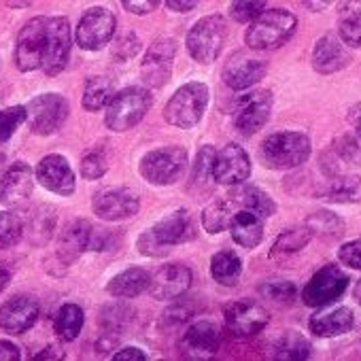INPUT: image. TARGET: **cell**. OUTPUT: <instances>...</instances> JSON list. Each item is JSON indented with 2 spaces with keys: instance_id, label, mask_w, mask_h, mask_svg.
Wrapping results in <instances>:
<instances>
[{
  "instance_id": "cb8c5ba5",
  "label": "cell",
  "mask_w": 361,
  "mask_h": 361,
  "mask_svg": "<svg viewBox=\"0 0 361 361\" xmlns=\"http://www.w3.org/2000/svg\"><path fill=\"white\" fill-rule=\"evenodd\" d=\"M353 325H355V314L346 306H338V308H329V310L314 312L310 317V321H308L310 331L314 336H319V338L342 336V334L350 331Z\"/></svg>"
},
{
  "instance_id": "836d02e7",
  "label": "cell",
  "mask_w": 361,
  "mask_h": 361,
  "mask_svg": "<svg viewBox=\"0 0 361 361\" xmlns=\"http://www.w3.org/2000/svg\"><path fill=\"white\" fill-rule=\"evenodd\" d=\"M83 327V310L77 304H64L56 314V334L64 342H73Z\"/></svg>"
},
{
  "instance_id": "f1b7e54d",
  "label": "cell",
  "mask_w": 361,
  "mask_h": 361,
  "mask_svg": "<svg viewBox=\"0 0 361 361\" xmlns=\"http://www.w3.org/2000/svg\"><path fill=\"white\" fill-rule=\"evenodd\" d=\"M230 198H232V204H238L240 209L253 211V213L259 215L262 219L274 215V211H276L272 198H270L266 192H262L259 188H251V185H243V183H240V190L232 192Z\"/></svg>"
},
{
  "instance_id": "f546056e",
  "label": "cell",
  "mask_w": 361,
  "mask_h": 361,
  "mask_svg": "<svg viewBox=\"0 0 361 361\" xmlns=\"http://www.w3.org/2000/svg\"><path fill=\"white\" fill-rule=\"evenodd\" d=\"M310 342L298 334V331H287L283 334L274 346H272V357L274 359H281V361H302V359H308L310 357Z\"/></svg>"
},
{
  "instance_id": "4fadbf2b",
  "label": "cell",
  "mask_w": 361,
  "mask_h": 361,
  "mask_svg": "<svg viewBox=\"0 0 361 361\" xmlns=\"http://www.w3.org/2000/svg\"><path fill=\"white\" fill-rule=\"evenodd\" d=\"M226 317V327L240 338H249L259 334L268 325V310L251 300H238L226 306L224 310Z\"/></svg>"
},
{
  "instance_id": "8992f818",
  "label": "cell",
  "mask_w": 361,
  "mask_h": 361,
  "mask_svg": "<svg viewBox=\"0 0 361 361\" xmlns=\"http://www.w3.org/2000/svg\"><path fill=\"white\" fill-rule=\"evenodd\" d=\"M228 37V26L221 16H207L194 24L188 35V51L200 64H211L219 58Z\"/></svg>"
},
{
  "instance_id": "60d3db41",
  "label": "cell",
  "mask_w": 361,
  "mask_h": 361,
  "mask_svg": "<svg viewBox=\"0 0 361 361\" xmlns=\"http://www.w3.org/2000/svg\"><path fill=\"white\" fill-rule=\"evenodd\" d=\"M106 170H109V164H106V153L102 149H94L81 159V174L90 180L104 176Z\"/></svg>"
},
{
  "instance_id": "ab89813d",
  "label": "cell",
  "mask_w": 361,
  "mask_h": 361,
  "mask_svg": "<svg viewBox=\"0 0 361 361\" xmlns=\"http://www.w3.org/2000/svg\"><path fill=\"white\" fill-rule=\"evenodd\" d=\"M259 293L272 302H279V304H289L295 300L298 295V289L293 283L289 281H272V283H266L259 287Z\"/></svg>"
},
{
  "instance_id": "44dd1931",
  "label": "cell",
  "mask_w": 361,
  "mask_h": 361,
  "mask_svg": "<svg viewBox=\"0 0 361 361\" xmlns=\"http://www.w3.org/2000/svg\"><path fill=\"white\" fill-rule=\"evenodd\" d=\"M39 319V304L28 295H13L0 306V327L7 334L20 336L28 331Z\"/></svg>"
},
{
  "instance_id": "484cf974",
  "label": "cell",
  "mask_w": 361,
  "mask_h": 361,
  "mask_svg": "<svg viewBox=\"0 0 361 361\" xmlns=\"http://www.w3.org/2000/svg\"><path fill=\"white\" fill-rule=\"evenodd\" d=\"M228 228L232 232L234 243L245 247V249H255L264 238V221H262V217L255 215L253 211H247V209H240L238 213H234Z\"/></svg>"
},
{
  "instance_id": "f907efd6",
  "label": "cell",
  "mask_w": 361,
  "mask_h": 361,
  "mask_svg": "<svg viewBox=\"0 0 361 361\" xmlns=\"http://www.w3.org/2000/svg\"><path fill=\"white\" fill-rule=\"evenodd\" d=\"M20 357H22V353L13 342L0 340V361H18Z\"/></svg>"
},
{
  "instance_id": "c3c4849f",
  "label": "cell",
  "mask_w": 361,
  "mask_h": 361,
  "mask_svg": "<svg viewBox=\"0 0 361 361\" xmlns=\"http://www.w3.org/2000/svg\"><path fill=\"white\" fill-rule=\"evenodd\" d=\"M121 3H123L126 11H130L134 16H147L157 9L161 0H121Z\"/></svg>"
},
{
  "instance_id": "e575fe53",
  "label": "cell",
  "mask_w": 361,
  "mask_h": 361,
  "mask_svg": "<svg viewBox=\"0 0 361 361\" xmlns=\"http://www.w3.org/2000/svg\"><path fill=\"white\" fill-rule=\"evenodd\" d=\"M232 219V200H215L202 211V226L209 234H219L230 226Z\"/></svg>"
},
{
  "instance_id": "7bdbcfd3",
  "label": "cell",
  "mask_w": 361,
  "mask_h": 361,
  "mask_svg": "<svg viewBox=\"0 0 361 361\" xmlns=\"http://www.w3.org/2000/svg\"><path fill=\"white\" fill-rule=\"evenodd\" d=\"M331 200L346 202V200H361V178H340L331 188Z\"/></svg>"
},
{
  "instance_id": "d6986e66",
  "label": "cell",
  "mask_w": 361,
  "mask_h": 361,
  "mask_svg": "<svg viewBox=\"0 0 361 361\" xmlns=\"http://www.w3.org/2000/svg\"><path fill=\"white\" fill-rule=\"evenodd\" d=\"M35 190V170L26 161H18L0 176V204L16 207L30 198Z\"/></svg>"
},
{
  "instance_id": "83f0119b",
  "label": "cell",
  "mask_w": 361,
  "mask_h": 361,
  "mask_svg": "<svg viewBox=\"0 0 361 361\" xmlns=\"http://www.w3.org/2000/svg\"><path fill=\"white\" fill-rule=\"evenodd\" d=\"M151 274L142 268H130L121 274H117L109 283V293L115 298H136L142 291L149 289Z\"/></svg>"
},
{
  "instance_id": "ee69618b",
  "label": "cell",
  "mask_w": 361,
  "mask_h": 361,
  "mask_svg": "<svg viewBox=\"0 0 361 361\" xmlns=\"http://www.w3.org/2000/svg\"><path fill=\"white\" fill-rule=\"evenodd\" d=\"M308 230L319 232V234H327V236H340L342 234V224L331 213H317V215L310 217Z\"/></svg>"
},
{
  "instance_id": "816d5d0a",
  "label": "cell",
  "mask_w": 361,
  "mask_h": 361,
  "mask_svg": "<svg viewBox=\"0 0 361 361\" xmlns=\"http://www.w3.org/2000/svg\"><path fill=\"white\" fill-rule=\"evenodd\" d=\"M145 359L147 355L136 346H126L119 353H115V361H145Z\"/></svg>"
},
{
  "instance_id": "9c48e42d",
  "label": "cell",
  "mask_w": 361,
  "mask_h": 361,
  "mask_svg": "<svg viewBox=\"0 0 361 361\" xmlns=\"http://www.w3.org/2000/svg\"><path fill=\"white\" fill-rule=\"evenodd\" d=\"M68 117V102L60 94H43L37 96L26 106V119L35 134L47 136L58 132Z\"/></svg>"
},
{
  "instance_id": "f6af8a7d",
  "label": "cell",
  "mask_w": 361,
  "mask_h": 361,
  "mask_svg": "<svg viewBox=\"0 0 361 361\" xmlns=\"http://www.w3.org/2000/svg\"><path fill=\"white\" fill-rule=\"evenodd\" d=\"M54 228H56V213L47 207H39V211H35V215L30 219V230H32L35 238L39 234H45V238H47Z\"/></svg>"
},
{
  "instance_id": "5bb4252c",
  "label": "cell",
  "mask_w": 361,
  "mask_h": 361,
  "mask_svg": "<svg viewBox=\"0 0 361 361\" xmlns=\"http://www.w3.org/2000/svg\"><path fill=\"white\" fill-rule=\"evenodd\" d=\"M272 111V94L268 90H259L253 94H247L240 98L236 113H234V126L243 136H253L257 130L264 128Z\"/></svg>"
},
{
  "instance_id": "e0dca14e",
  "label": "cell",
  "mask_w": 361,
  "mask_h": 361,
  "mask_svg": "<svg viewBox=\"0 0 361 361\" xmlns=\"http://www.w3.org/2000/svg\"><path fill=\"white\" fill-rule=\"evenodd\" d=\"M251 174V159L247 151L238 145H228L215 153L213 178L221 185H240Z\"/></svg>"
},
{
  "instance_id": "bcb514c9",
  "label": "cell",
  "mask_w": 361,
  "mask_h": 361,
  "mask_svg": "<svg viewBox=\"0 0 361 361\" xmlns=\"http://www.w3.org/2000/svg\"><path fill=\"white\" fill-rule=\"evenodd\" d=\"M168 249H170V247L161 245V243L151 234V230H147V232L138 238V251L145 253L147 257H161V255L168 253Z\"/></svg>"
},
{
  "instance_id": "7c38bea8",
  "label": "cell",
  "mask_w": 361,
  "mask_h": 361,
  "mask_svg": "<svg viewBox=\"0 0 361 361\" xmlns=\"http://www.w3.org/2000/svg\"><path fill=\"white\" fill-rule=\"evenodd\" d=\"M45 37H47V18H35L22 28L16 47V66L22 73H30L41 66L43 51H45Z\"/></svg>"
},
{
  "instance_id": "7a4b0ae2",
  "label": "cell",
  "mask_w": 361,
  "mask_h": 361,
  "mask_svg": "<svg viewBox=\"0 0 361 361\" xmlns=\"http://www.w3.org/2000/svg\"><path fill=\"white\" fill-rule=\"evenodd\" d=\"M151 92L145 87H126L117 94L106 104V128L113 132H126L134 128L136 123L142 121V117L151 109Z\"/></svg>"
},
{
  "instance_id": "ba28073f",
  "label": "cell",
  "mask_w": 361,
  "mask_h": 361,
  "mask_svg": "<svg viewBox=\"0 0 361 361\" xmlns=\"http://www.w3.org/2000/svg\"><path fill=\"white\" fill-rule=\"evenodd\" d=\"M71 22L66 18H47V37L41 68L45 75H60L71 60Z\"/></svg>"
},
{
  "instance_id": "1f68e13d",
  "label": "cell",
  "mask_w": 361,
  "mask_h": 361,
  "mask_svg": "<svg viewBox=\"0 0 361 361\" xmlns=\"http://www.w3.org/2000/svg\"><path fill=\"white\" fill-rule=\"evenodd\" d=\"M115 94V87H113V81L109 77H102V75H94L85 81V87H83V109L87 111H100L109 104V100L113 98Z\"/></svg>"
},
{
  "instance_id": "680465c9",
  "label": "cell",
  "mask_w": 361,
  "mask_h": 361,
  "mask_svg": "<svg viewBox=\"0 0 361 361\" xmlns=\"http://www.w3.org/2000/svg\"><path fill=\"white\" fill-rule=\"evenodd\" d=\"M355 300H357V302L361 304V281H359V283L355 285Z\"/></svg>"
},
{
  "instance_id": "6f0895ef",
  "label": "cell",
  "mask_w": 361,
  "mask_h": 361,
  "mask_svg": "<svg viewBox=\"0 0 361 361\" xmlns=\"http://www.w3.org/2000/svg\"><path fill=\"white\" fill-rule=\"evenodd\" d=\"M348 119H350V123L355 126V132H357V136L361 138V104H357V106L350 111Z\"/></svg>"
},
{
  "instance_id": "b9f144b4",
  "label": "cell",
  "mask_w": 361,
  "mask_h": 361,
  "mask_svg": "<svg viewBox=\"0 0 361 361\" xmlns=\"http://www.w3.org/2000/svg\"><path fill=\"white\" fill-rule=\"evenodd\" d=\"M264 9H266V0H234L230 7V16L236 22L247 24V22H253Z\"/></svg>"
},
{
  "instance_id": "681fc988",
  "label": "cell",
  "mask_w": 361,
  "mask_h": 361,
  "mask_svg": "<svg viewBox=\"0 0 361 361\" xmlns=\"http://www.w3.org/2000/svg\"><path fill=\"white\" fill-rule=\"evenodd\" d=\"M136 49H138V39H136L134 35H126V37H121V39L117 41V45H115V56H117V58L121 56V60H126V58H132V56L136 54Z\"/></svg>"
},
{
  "instance_id": "d590c367",
  "label": "cell",
  "mask_w": 361,
  "mask_h": 361,
  "mask_svg": "<svg viewBox=\"0 0 361 361\" xmlns=\"http://www.w3.org/2000/svg\"><path fill=\"white\" fill-rule=\"evenodd\" d=\"M312 238V232L308 228H293V230H287L283 232L276 243L272 245V251L270 255L272 257H279V255H289V253H298L302 251Z\"/></svg>"
},
{
  "instance_id": "d6a6232c",
  "label": "cell",
  "mask_w": 361,
  "mask_h": 361,
  "mask_svg": "<svg viewBox=\"0 0 361 361\" xmlns=\"http://www.w3.org/2000/svg\"><path fill=\"white\" fill-rule=\"evenodd\" d=\"M243 272V262L234 251H219L211 259V274L221 285H236Z\"/></svg>"
},
{
  "instance_id": "ffe728a7",
  "label": "cell",
  "mask_w": 361,
  "mask_h": 361,
  "mask_svg": "<svg viewBox=\"0 0 361 361\" xmlns=\"http://www.w3.org/2000/svg\"><path fill=\"white\" fill-rule=\"evenodd\" d=\"M192 287V270L183 264H166L151 276L149 289L157 300H176Z\"/></svg>"
},
{
  "instance_id": "4316f807",
  "label": "cell",
  "mask_w": 361,
  "mask_h": 361,
  "mask_svg": "<svg viewBox=\"0 0 361 361\" xmlns=\"http://www.w3.org/2000/svg\"><path fill=\"white\" fill-rule=\"evenodd\" d=\"M92 234L94 228L87 221H75L73 226H68V230L60 238V249H58L60 257L64 262H73L83 251L92 249Z\"/></svg>"
},
{
  "instance_id": "4dcf8cb0",
  "label": "cell",
  "mask_w": 361,
  "mask_h": 361,
  "mask_svg": "<svg viewBox=\"0 0 361 361\" xmlns=\"http://www.w3.org/2000/svg\"><path fill=\"white\" fill-rule=\"evenodd\" d=\"M340 37L350 47H361V0H348L338 20Z\"/></svg>"
},
{
  "instance_id": "7dc6e473",
  "label": "cell",
  "mask_w": 361,
  "mask_h": 361,
  "mask_svg": "<svg viewBox=\"0 0 361 361\" xmlns=\"http://www.w3.org/2000/svg\"><path fill=\"white\" fill-rule=\"evenodd\" d=\"M338 257L344 266H350L355 270H361V240H350L340 247Z\"/></svg>"
},
{
  "instance_id": "f5cc1de1",
  "label": "cell",
  "mask_w": 361,
  "mask_h": 361,
  "mask_svg": "<svg viewBox=\"0 0 361 361\" xmlns=\"http://www.w3.org/2000/svg\"><path fill=\"white\" fill-rule=\"evenodd\" d=\"M166 5L170 11H176V13H185V11H192L198 0H166Z\"/></svg>"
},
{
  "instance_id": "9f6ffc18",
  "label": "cell",
  "mask_w": 361,
  "mask_h": 361,
  "mask_svg": "<svg viewBox=\"0 0 361 361\" xmlns=\"http://www.w3.org/2000/svg\"><path fill=\"white\" fill-rule=\"evenodd\" d=\"M331 3H334V0H304V5H306L310 11H317V13H319V11H325Z\"/></svg>"
},
{
  "instance_id": "74e56055",
  "label": "cell",
  "mask_w": 361,
  "mask_h": 361,
  "mask_svg": "<svg viewBox=\"0 0 361 361\" xmlns=\"http://www.w3.org/2000/svg\"><path fill=\"white\" fill-rule=\"evenodd\" d=\"M213 161H215V149L211 145H204L196 155V164L192 166V183L194 185L207 183L209 176L213 174Z\"/></svg>"
},
{
  "instance_id": "db71d44e",
  "label": "cell",
  "mask_w": 361,
  "mask_h": 361,
  "mask_svg": "<svg viewBox=\"0 0 361 361\" xmlns=\"http://www.w3.org/2000/svg\"><path fill=\"white\" fill-rule=\"evenodd\" d=\"M32 359H64V350L62 348H58V346H47L45 350H41V353H37Z\"/></svg>"
},
{
  "instance_id": "8d00e7d4",
  "label": "cell",
  "mask_w": 361,
  "mask_h": 361,
  "mask_svg": "<svg viewBox=\"0 0 361 361\" xmlns=\"http://www.w3.org/2000/svg\"><path fill=\"white\" fill-rule=\"evenodd\" d=\"M26 232V219L18 213H0V251L13 247Z\"/></svg>"
},
{
  "instance_id": "91938a15",
  "label": "cell",
  "mask_w": 361,
  "mask_h": 361,
  "mask_svg": "<svg viewBox=\"0 0 361 361\" xmlns=\"http://www.w3.org/2000/svg\"><path fill=\"white\" fill-rule=\"evenodd\" d=\"M3 161H5V153L0 151V166H3Z\"/></svg>"
},
{
  "instance_id": "8fae6325",
  "label": "cell",
  "mask_w": 361,
  "mask_h": 361,
  "mask_svg": "<svg viewBox=\"0 0 361 361\" xmlns=\"http://www.w3.org/2000/svg\"><path fill=\"white\" fill-rule=\"evenodd\" d=\"M221 346V331L213 321H198L185 329L180 336L178 348L185 359L204 361L211 359Z\"/></svg>"
},
{
  "instance_id": "52a82bcc",
  "label": "cell",
  "mask_w": 361,
  "mask_h": 361,
  "mask_svg": "<svg viewBox=\"0 0 361 361\" xmlns=\"http://www.w3.org/2000/svg\"><path fill=\"white\" fill-rule=\"evenodd\" d=\"M346 289H348V274L342 268L327 264L321 270H317L312 279L306 283L302 291V300L306 306L321 308L340 300Z\"/></svg>"
},
{
  "instance_id": "f35d334b",
  "label": "cell",
  "mask_w": 361,
  "mask_h": 361,
  "mask_svg": "<svg viewBox=\"0 0 361 361\" xmlns=\"http://www.w3.org/2000/svg\"><path fill=\"white\" fill-rule=\"evenodd\" d=\"M26 121V106H9L0 111V142L9 140Z\"/></svg>"
},
{
  "instance_id": "603a6c76",
  "label": "cell",
  "mask_w": 361,
  "mask_h": 361,
  "mask_svg": "<svg viewBox=\"0 0 361 361\" xmlns=\"http://www.w3.org/2000/svg\"><path fill=\"white\" fill-rule=\"evenodd\" d=\"M266 71H268L266 62L236 56V58H232L226 64V68H224V81H226L228 87L240 92V90H247V87L255 85L257 81H262L264 75H266Z\"/></svg>"
},
{
  "instance_id": "ac0fdd59",
  "label": "cell",
  "mask_w": 361,
  "mask_h": 361,
  "mask_svg": "<svg viewBox=\"0 0 361 361\" xmlns=\"http://www.w3.org/2000/svg\"><path fill=\"white\" fill-rule=\"evenodd\" d=\"M35 174H37L39 183L45 190H49V192H54L58 196H71V194H75V188H77V183H75V172H73V168H71V164L66 161L64 155L54 153V155L43 157L39 161Z\"/></svg>"
},
{
  "instance_id": "5b68a950",
  "label": "cell",
  "mask_w": 361,
  "mask_h": 361,
  "mask_svg": "<svg viewBox=\"0 0 361 361\" xmlns=\"http://www.w3.org/2000/svg\"><path fill=\"white\" fill-rule=\"evenodd\" d=\"M188 170V151L183 147H161L142 155L140 174L151 185H172Z\"/></svg>"
},
{
  "instance_id": "7402d4cb",
  "label": "cell",
  "mask_w": 361,
  "mask_h": 361,
  "mask_svg": "<svg viewBox=\"0 0 361 361\" xmlns=\"http://www.w3.org/2000/svg\"><path fill=\"white\" fill-rule=\"evenodd\" d=\"M151 234L166 247H174V245H183L190 243L196 236V226L194 219L188 211H174L168 217H164L161 221H157L151 228Z\"/></svg>"
},
{
  "instance_id": "6da1fadb",
  "label": "cell",
  "mask_w": 361,
  "mask_h": 361,
  "mask_svg": "<svg viewBox=\"0 0 361 361\" xmlns=\"http://www.w3.org/2000/svg\"><path fill=\"white\" fill-rule=\"evenodd\" d=\"M298 20L287 9H270L262 11L249 26L245 41L251 49L266 51L283 47L295 32Z\"/></svg>"
},
{
  "instance_id": "3957f363",
  "label": "cell",
  "mask_w": 361,
  "mask_h": 361,
  "mask_svg": "<svg viewBox=\"0 0 361 361\" xmlns=\"http://www.w3.org/2000/svg\"><path fill=\"white\" fill-rule=\"evenodd\" d=\"M209 104V87L204 83L192 81L178 87L164 109V119L174 128H194Z\"/></svg>"
},
{
  "instance_id": "30bf717a",
  "label": "cell",
  "mask_w": 361,
  "mask_h": 361,
  "mask_svg": "<svg viewBox=\"0 0 361 361\" xmlns=\"http://www.w3.org/2000/svg\"><path fill=\"white\" fill-rule=\"evenodd\" d=\"M115 16L113 11L104 9V7H92L83 13L75 39L77 45L85 51H98L104 45H109V41L115 35Z\"/></svg>"
},
{
  "instance_id": "277c9868",
  "label": "cell",
  "mask_w": 361,
  "mask_h": 361,
  "mask_svg": "<svg viewBox=\"0 0 361 361\" xmlns=\"http://www.w3.org/2000/svg\"><path fill=\"white\" fill-rule=\"evenodd\" d=\"M310 155V140L302 132H276L262 142V159L272 170H289Z\"/></svg>"
},
{
  "instance_id": "2e32d148",
  "label": "cell",
  "mask_w": 361,
  "mask_h": 361,
  "mask_svg": "<svg viewBox=\"0 0 361 361\" xmlns=\"http://www.w3.org/2000/svg\"><path fill=\"white\" fill-rule=\"evenodd\" d=\"M140 198L130 188H109L94 198V213L104 221H121L136 215Z\"/></svg>"
},
{
  "instance_id": "9a60e30c",
  "label": "cell",
  "mask_w": 361,
  "mask_h": 361,
  "mask_svg": "<svg viewBox=\"0 0 361 361\" xmlns=\"http://www.w3.org/2000/svg\"><path fill=\"white\" fill-rule=\"evenodd\" d=\"M176 56V43L172 39L155 41L142 58L140 77L149 87H161L172 75V62Z\"/></svg>"
},
{
  "instance_id": "11a10c76",
  "label": "cell",
  "mask_w": 361,
  "mask_h": 361,
  "mask_svg": "<svg viewBox=\"0 0 361 361\" xmlns=\"http://www.w3.org/2000/svg\"><path fill=\"white\" fill-rule=\"evenodd\" d=\"M11 274H13V270L7 264H0V293H3L7 289V285L11 283Z\"/></svg>"
},
{
  "instance_id": "d4e9b609",
  "label": "cell",
  "mask_w": 361,
  "mask_h": 361,
  "mask_svg": "<svg viewBox=\"0 0 361 361\" xmlns=\"http://www.w3.org/2000/svg\"><path fill=\"white\" fill-rule=\"evenodd\" d=\"M348 64V54L334 35H325L312 49V66L321 75H331Z\"/></svg>"
}]
</instances>
